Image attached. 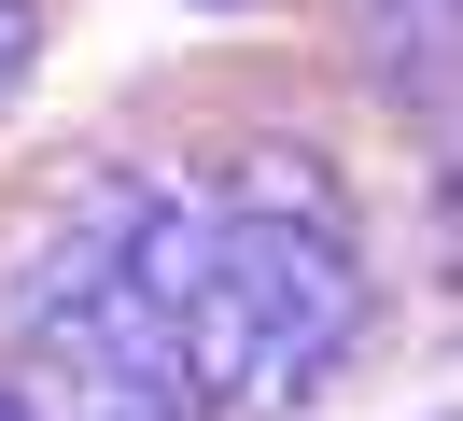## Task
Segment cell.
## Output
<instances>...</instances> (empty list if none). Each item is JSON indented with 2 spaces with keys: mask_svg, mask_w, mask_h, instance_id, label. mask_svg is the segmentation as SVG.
<instances>
[{
  "mask_svg": "<svg viewBox=\"0 0 463 421\" xmlns=\"http://www.w3.org/2000/svg\"><path fill=\"white\" fill-rule=\"evenodd\" d=\"M211 211H225L239 281L267 295V323H281L309 365H351V351L379 337V253H365V211H351V183L309 155V140H239Z\"/></svg>",
  "mask_w": 463,
  "mask_h": 421,
  "instance_id": "1",
  "label": "cell"
},
{
  "mask_svg": "<svg viewBox=\"0 0 463 421\" xmlns=\"http://www.w3.org/2000/svg\"><path fill=\"white\" fill-rule=\"evenodd\" d=\"M57 421H197V393L155 379V365H29Z\"/></svg>",
  "mask_w": 463,
  "mask_h": 421,
  "instance_id": "2",
  "label": "cell"
},
{
  "mask_svg": "<svg viewBox=\"0 0 463 421\" xmlns=\"http://www.w3.org/2000/svg\"><path fill=\"white\" fill-rule=\"evenodd\" d=\"M29 56H43V0H0V99L29 84Z\"/></svg>",
  "mask_w": 463,
  "mask_h": 421,
  "instance_id": "3",
  "label": "cell"
},
{
  "mask_svg": "<svg viewBox=\"0 0 463 421\" xmlns=\"http://www.w3.org/2000/svg\"><path fill=\"white\" fill-rule=\"evenodd\" d=\"M0 421H57V407H43V379H0Z\"/></svg>",
  "mask_w": 463,
  "mask_h": 421,
  "instance_id": "4",
  "label": "cell"
}]
</instances>
